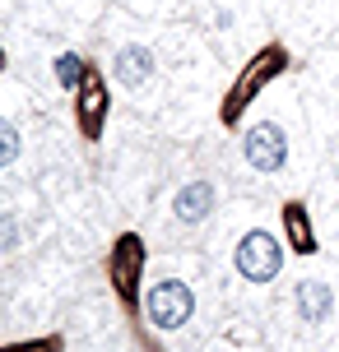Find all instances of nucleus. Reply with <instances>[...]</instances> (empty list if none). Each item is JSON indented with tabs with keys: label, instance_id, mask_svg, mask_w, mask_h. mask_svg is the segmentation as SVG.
<instances>
[{
	"label": "nucleus",
	"instance_id": "nucleus-2",
	"mask_svg": "<svg viewBox=\"0 0 339 352\" xmlns=\"http://www.w3.org/2000/svg\"><path fill=\"white\" fill-rule=\"evenodd\" d=\"M149 320L158 324V329H177V324H186L191 320V311H196V297H191V287L186 283H177V278H167V283H158L154 292H149Z\"/></svg>",
	"mask_w": 339,
	"mask_h": 352
},
{
	"label": "nucleus",
	"instance_id": "nucleus-3",
	"mask_svg": "<svg viewBox=\"0 0 339 352\" xmlns=\"http://www.w3.org/2000/svg\"><path fill=\"white\" fill-rule=\"evenodd\" d=\"M284 158H288L284 130H279V125H269V121L251 125V130H247V162H251V167H256V172H279Z\"/></svg>",
	"mask_w": 339,
	"mask_h": 352
},
{
	"label": "nucleus",
	"instance_id": "nucleus-4",
	"mask_svg": "<svg viewBox=\"0 0 339 352\" xmlns=\"http://www.w3.org/2000/svg\"><path fill=\"white\" fill-rule=\"evenodd\" d=\"M209 209H214V186H209V181H191V186H181L177 199H172V213H177L181 223H200Z\"/></svg>",
	"mask_w": 339,
	"mask_h": 352
},
{
	"label": "nucleus",
	"instance_id": "nucleus-9",
	"mask_svg": "<svg viewBox=\"0 0 339 352\" xmlns=\"http://www.w3.org/2000/svg\"><path fill=\"white\" fill-rule=\"evenodd\" d=\"M14 158H19V135L10 121H0V167H10Z\"/></svg>",
	"mask_w": 339,
	"mask_h": 352
},
{
	"label": "nucleus",
	"instance_id": "nucleus-6",
	"mask_svg": "<svg viewBox=\"0 0 339 352\" xmlns=\"http://www.w3.org/2000/svg\"><path fill=\"white\" fill-rule=\"evenodd\" d=\"M298 311H302L307 324H321L325 316H330V287L316 278H307L302 287H298Z\"/></svg>",
	"mask_w": 339,
	"mask_h": 352
},
{
	"label": "nucleus",
	"instance_id": "nucleus-5",
	"mask_svg": "<svg viewBox=\"0 0 339 352\" xmlns=\"http://www.w3.org/2000/svg\"><path fill=\"white\" fill-rule=\"evenodd\" d=\"M149 74H154V56L144 52V47H125V52L116 56V79H121L125 88L149 84Z\"/></svg>",
	"mask_w": 339,
	"mask_h": 352
},
{
	"label": "nucleus",
	"instance_id": "nucleus-8",
	"mask_svg": "<svg viewBox=\"0 0 339 352\" xmlns=\"http://www.w3.org/2000/svg\"><path fill=\"white\" fill-rule=\"evenodd\" d=\"M284 223H288V232H293L298 250H311V232H307V218H302V209H298V204L284 213Z\"/></svg>",
	"mask_w": 339,
	"mask_h": 352
},
{
	"label": "nucleus",
	"instance_id": "nucleus-7",
	"mask_svg": "<svg viewBox=\"0 0 339 352\" xmlns=\"http://www.w3.org/2000/svg\"><path fill=\"white\" fill-rule=\"evenodd\" d=\"M56 79H61V84L65 88H79L84 84V60H79V56H56Z\"/></svg>",
	"mask_w": 339,
	"mask_h": 352
},
{
	"label": "nucleus",
	"instance_id": "nucleus-1",
	"mask_svg": "<svg viewBox=\"0 0 339 352\" xmlns=\"http://www.w3.org/2000/svg\"><path fill=\"white\" fill-rule=\"evenodd\" d=\"M279 264H284V250L279 241L269 236V232H247L242 241H237V274L251 283H269L279 274Z\"/></svg>",
	"mask_w": 339,
	"mask_h": 352
}]
</instances>
